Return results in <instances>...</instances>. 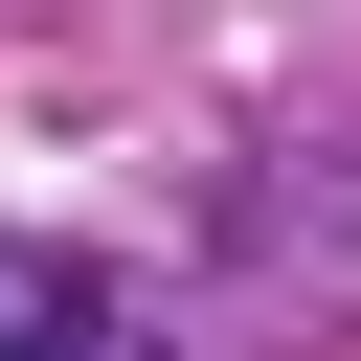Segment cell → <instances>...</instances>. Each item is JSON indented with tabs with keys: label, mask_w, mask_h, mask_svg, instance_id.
Instances as JSON below:
<instances>
[{
	"label": "cell",
	"mask_w": 361,
	"mask_h": 361,
	"mask_svg": "<svg viewBox=\"0 0 361 361\" xmlns=\"http://www.w3.org/2000/svg\"><path fill=\"white\" fill-rule=\"evenodd\" d=\"M0 361H158V293L68 226H0Z\"/></svg>",
	"instance_id": "1"
}]
</instances>
